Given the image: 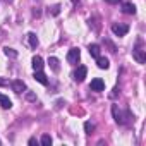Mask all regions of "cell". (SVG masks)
Wrapping results in <instances>:
<instances>
[{"label":"cell","mask_w":146,"mask_h":146,"mask_svg":"<svg viewBox=\"0 0 146 146\" xmlns=\"http://www.w3.org/2000/svg\"><path fill=\"white\" fill-rule=\"evenodd\" d=\"M28 40H29V46H31V48H36L38 43H40V41H38V36H36L35 33H29V35H28Z\"/></svg>","instance_id":"cell-14"},{"label":"cell","mask_w":146,"mask_h":146,"mask_svg":"<svg viewBox=\"0 0 146 146\" xmlns=\"http://www.w3.org/2000/svg\"><path fill=\"white\" fill-rule=\"evenodd\" d=\"M90 88L93 90V91H103L105 90V83H103V79H100V78H95L93 81H91V84H90Z\"/></svg>","instance_id":"cell-6"},{"label":"cell","mask_w":146,"mask_h":146,"mask_svg":"<svg viewBox=\"0 0 146 146\" xmlns=\"http://www.w3.org/2000/svg\"><path fill=\"white\" fill-rule=\"evenodd\" d=\"M84 131H86V134H91V132L95 131V124H91V122H84Z\"/></svg>","instance_id":"cell-18"},{"label":"cell","mask_w":146,"mask_h":146,"mask_svg":"<svg viewBox=\"0 0 146 146\" xmlns=\"http://www.w3.org/2000/svg\"><path fill=\"white\" fill-rule=\"evenodd\" d=\"M122 11L125 12V14H136V7H134V4H131V2H125V4H122Z\"/></svg>","instance_id":"cell-10"},{"label":"cell","mask_w":146,"mask_h":146,"mask_svg":"<svg viewBox=\"0 0 146 146\" xmlns=\"http://www.w3.org/2000/svg\"><path fill=\"white\" fill-rule=\"evenodd\" d=\"M35 79H36L40 84H43V86H46V84H48V79H46V76L43 74L41 70H35Z\"/></svg>","instance_id":"cell-8"},{"label":"cell","mask_w":146,"mask_h":146,"mask_svg":"<svg viewBox=\"0 0 146 146\" xmlns=\"http://www.w3.org/2000/svg\"><path fill=\"white\" fill-rule=\"evenodd\" d=\"M29 144H31V146H33V144H36V139H35V137H31V139H29Z\"/></svg>","instance_id":"cell-22"},{"label":"cell","mask_w":146,"mask_h":146,"mask_svg":"<svg viewBox=\"0 0 146 146\" xmlns=\"http://www.w3.org/2000/svg\"><path fill=\"white\" fill-rule=\"evenodd\" d=\"M127 31H129V26L127 24H112V33L115 35V36H125L127 35Z\"/></svg>","instance_id":"cell-2"},{"label":"cell","mask_w":146,"mask_h":146,"mask_svg":"<svg viewBox=\"0 0 146 146\" xmlns=\"http://www.w3.org/2000/svg\"><path fill=\"white\" fill-rule=\"evenodd\" d=\"M86 74H88V69H86L84 65H79V67H78V70L74 72V81L83 83V81H84V78H86Z\"/></svg>","instance_id":"cell-5"},{"label":"cell","mask_w":146,"mask_h":146,"mask_svg":"<svg viewBox=\"0 0 146 146\" xmlns=\"http://www.w3.org/2000/svg\"><path fill=\"white\" fill-rule=\"evenodd\" d=\"M26 96H28V100H29V102H35V100H36V96H35V93H28Z\"/></svg>","instance_id":"cell-20"},{"label":"cell","mask_w":146,"mask_h":146,"mask_svg":"<svg viewBox=\"0 0 146 146\" xmlns=\"http://www.w3.org/2000/svg\"><path fill=\"white\" fill-rule=\"evenodd\" d=\"M132 57L136 58L137 64H144V62H146V50H143L141 46H137V48L132 52Z\"/></svg>","instance_id":"cell-4"},{"label":"cell","mask_w":146,"mask_h":146,"mask_svg":"<svg viewBox=\"0 0 146 146\" xmlns=\"http://www.w3.org/2000/svg\"><path fill=\"white\" fill-rule=\"evenodd\" d=\"M88 50H90V55H91V57H95V58H96V57H100V50H102V48H100V45L93 43V45H90V48H88Z\"/></svg>","instance_id":"cell-11"},{"label":"cell","mask_w":146,"mask_h":146,"mask_svg":"<svg viewBox=\"0 0 146 146\" xmlns=\"http://www.w3.org/2000/svg\"><path fill=\"white\" fill-rule=\"evenodd\" d=\"M48 64H50L52 70H55V72H58V70H60V65H58V58H55V57H50Z\"/></svg>","instance_id":"cell-15"},{"label":"cell","mask_w":146,"mask_h":146,"mask_svg":"<svg viewBox=\"0 0 146 146\" xmlns=\"http://www.w3.org/2000/svg\"><path fill=\"white\" fill-rule=\"evenodd\" d=\"M4 53H5L7 57H12V58H16V57H17V52H16L14 48H9V46H5V48H4Z\"/></svg>","instance_id":"cell-16"},{"label":"cell","mask_w":146,"mask_h":146,"mask_svg":"<svg viewBox=\"0 0 146 146\" xmlns=\"http://www.w3.org/2000/svg\"><path fill=\"white\" fill-rule=\"evenodd\" d=\"M41 144H43V146H50V144H52V137H50L48 134H43V136H41Z\"/></svg>","instance_id":"cell-17"},{"label":"cell","mask_w":146,"mask_h":146,"mask_svg":"<svg viewBox=\"0 0 146 146\" xmlns=\"http://www.w3.org/2000/svg\"><path fill=\"white\" fill-rule=\"evenodd\" d=\"M11 86H12V90H14L16 93H23V91H26V84H24L21 79H14V81L11 83Z\"/></svg>","instance_id":"cell-7"},{"label":"cell","mask_w":146,"mask_h":146,"mask_svg":"<svg viewBox=\"0 0 146 146\" xmlns=\"http://www.w3.org/2000/svg\"><path fill=\"white\" fill-rule=\"evenodd\" d=\"M48 14H52V16H58V14H60V5H53V7H50Z\"/></svg>","instance_id":"cell-19"},{"label":"cell","mask_w":146,"mask_h":146,"mask_svg":"<svg viewBox=\"0 0 146 146\" xmlns=\"http://www.w3.org/2000/svg\"><path fill=\"white\" fill-rule=\"evenodd\" d=\"M33 69L35 70H41L43 69V58L41 57H38V55L33 57Z\"/></svg>","instance_id":"cell-13"},{"label":"cell","mask_w":146,"mask_h":146,"mask_svg":"<svg viewBox=\"0 0 146 146\" xmlns=\"http://www.w3.org/2000/svg\"><path fill=\"white\" fill-rule=\"evenodd\" d=\"M105 2H107V4H112V5H113V4H119V0H105Z\"/></svg>","instance_id":"cell-21"},{"label":"cell","mask_w":146,"mask_h":146,"mask_svg":"<svg viewBox=\"0 0 146 146\" xmlns=\"http://www.w3.org/2000/svg\"><path fill=\"white\" fill-rule=\"evenodd\" d=\"M112 112H113V117H115V122H117V124H127V122H129L127 119H132V115H131L129 112L120 113V112H119V108H117V105H113V107H112Z\"/></svg>","instance_id":"cell-1"},{"label":"cell","mask_w":146,"mask_h":146,"mask_svg":"<svg viewBox=\"0 0 146 146\" xmlns=\"http://www.w3.org/2000/svg\"><path fill=\"white\" fill-rule=\"evenodd\" d=\"M79 58H81L79 48H70V50H69V53H67V62H69V64H78Z\"/></svg>","instance_id":"cell-3"},{"label":"cell","mask_w":146,"mask_h":146,"mask_svg":"<svg viewBox=\"0 0 146 146\" xmlns=\"http://www.w3.org/2000/svg\"><path fill=\"white\" fill-rule=\"evenodd\" d=\"M96 65H98L100 69H108L110 62H108V58H105V57H96Z\"/></svg>","instance_id":"cell-12"},{"label":"cell","mask_w":146,"mask_h":146,"mask_svg":"<svg viewBox=\"0 0 146 146\" xmlns=\"http://www.w3.org/2000/svg\"><path fill=\"white\" fill-rule=\"evenodd\" d=\"M0 107H2V108H11V107H12L11 98L5 96V95H2V93H0Z\"/></svg>","instance_id":"cell-9"}]
</instances>
